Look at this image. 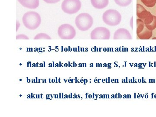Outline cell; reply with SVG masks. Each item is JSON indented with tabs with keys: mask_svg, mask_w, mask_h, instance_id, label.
Segmentation results:
<instances>
[{
	"mask_svg": "<svg viewBox=\"0 0 156 117\" xmlns=\"http://www.w3.org/2000/svg\"><path fill=\"white\" fill-rule=\"evenodd\" d=\"M93 23V18L88 13H81L76 18V26L78 29L82 31L89 30L92 27Z\"/></svg>",
	"mask_w": 156,
	"mask_h": 117,
	"instance_id": "3957f363",
	"label": "cell"
},
{
	"mask_svg": "<svg viewBox=\"0 0 156 117\" xmlns=\"http://www.w3.org/2000/svg\"><path fill=\"white\" fill-rule=\"evenodd\" d=\"M28 78H27V83H28Z\"/></svg>",
	"mask_w": 156,
	"mask_h": 117,
	"instance_id": "603a6c76",
	"label": "cell"
},
{
	"mask_svg": "<svg viewBox=\"0 0 156 117\" xmlns=\"http://www.w3.org/2000/svg\"><path fill=\"white\" fill-rule=\"evenodd\" d=\"M17 40H29L28 37L24 34H19L16 36Z\"/></svg>",
	"mask_w": 156,
	"mask_h": 117,
	"instance_id": "e0dca14e",
	"label": "cell"
},
{
	"mask_svg": "<svg viewBox=\"0 0 156 117\" xmlns=\"http://www.w3.org/2000/svg\"><path fill=\"white\" fill-rule=\"evenodd\" d=\"M149 11H147L145 8L140 4L136 5V16L140 19H145Z\"/></svg>",
	"mask_w": 156,
	"mask_h": 117,
	"instance_id": "8fae6325",
	"label": "cell"
},
{
	"mask_svg": "<svg viewBox=\"0 0 156 117\" xmlns=\"http://www.w3.org/2000/svg\"><path fill=\"white\" fill-rule=\"evenodd\" d=\"M19 3L23 7L30 9H36L40 5L39 0H26Z\"/></svg>",
	"mask_w": 156,
	"mask_h": 117,
	"instance_id": "9c48e42d",
	"label": "cell"
},
{
	"mask_svg": "<svg viewBox=\"0 0 156 117\" xmlns=\"http://www.w3.org/2000/svg\"><path fill=\"white\" fill-rule=\"evenodd\" d=\"M45 2L50 4H56L58 3L60 0H43Z\"/></svg>",
	"mask_w": 156,
	"mask_h": 117,
	"instance_id": "ac0fdd59",
	"label": "cell"
},
{
	"mask_svg": "<svg viewBox=\"0 0 156 117\" xmlns=\"http://www.w3.org/2000/svg\"><path fill=\"white\" fill-rule=\"evenodd\" d=\"M17 1H18V2H22V1H26V0H17Z\"/></svg>",
	"mask_w": 156,
	"mask_h": 117,
	"instance_id": "ffe728a7",
	"label": "cell"
},
{
	"mask_svg": "<svg viewBox=\"0 0 156 117\" xmlns=\"http://www.w3.org/2000/svg\"><path fill=\"white\" fill-rule=\"evenodd\" d=\"M144 5L148 8H152L155 5L156 0H140Z\"/></svg>",
	"mask_w": 156,
	"mask_h": 117,
	"instance_id": "9a60e30c",
	"label": "cell"
},
{
	"mask_svg": "<svg viewBox=\"0 0 156 117\" xmlns=\"http://www.w3.org/2000/svg\"><path fill=\"white\" fill-rule=\"evenodd\" d=\"M58 34L62 40H72L76 36V30L70 24H62L58 29Z\"/></svg>",
	"mask_w": 156,
	"mask_h": 117,
	"instance_id": "5b68a950",
	"label": "cell"
},
{
	"mask_svg": "<svg viewBox=\"0 0 156 117\" xmlns=\"http://www.w3.org/2000/svg\"><path fill=\"white\" fill-rule=\"evenodd\" d=\"M60 94H61V93H59V95H60V96H59V98H61V96H60Z\"/></svg>",
	"mask_w": 156,
	"mask_h": 117,
	"instance_id": "cb8c5ba5",
	"label": "cell"
},
{
	"mask_svg": "<svg viewBox=\"0 0 156 117\" xmlns=\"http://www.w3.org/2000/svg\"><path fill=\"white\" fill-rule=\"evenodd\" d=\"M62 98H63V93H62Z\"/></svg>",
	"mask_w": 156,
	"mask_h": 117,
	"instance_id": "7402d4cb",
	"label": "cell"
},
{
	"mask_svg": "<svg viewBox=\"0 0 156 117\" xmlns=\"http://www.w3.org/2000/svg\"><path fill=\"white\" fill-rule=\"evenodd\" d=\"M22 21L27 28L34 30L40 26L41 23V18L40 14L37 12L29 11L23 16Z\"/></svg>",
	"mask_w": 156,
	"mask_h": 117,
	"instance_id": "6da1fadb",
	"label": "cell"
},
{
	"mask_svg": "<svg viewBox=\"0 0 156 117\" xmlns=\"http://www.w3.org/2000/svg\"><path fill=\"white\" fill-rule=\"evenodd\" d=\"M144 22L141 19L136 20V34L141 33L144 29Z\"/></svg>",
	"mask_w": 156,
	"mask_h": 117,
	"instance_id": "4fadbf2b",
	"label": "cell"
},
{
	"mask_svg": "<svg viewBox=\"0 0 156 117\" xmlns=\"http://www.w3.org/2000/svg\"><path fill=\"white\" fill-rule=\"evenodd\" d=\"M90 36L92 40H109L111 33L108 29L105 27H98L92 31Z\"/></svg>",
	"mask_w": 156,
	"mask_h": 117,
	"instance_id": "8992f818",
	"label": "cell"
},
{
	"mask_svg": "<svg viewBox=\"0 0 156 117\" xmlns=\"http://www.w3.org/2000/svg\"><path fill=\"white\" fill-rule=\"evenodd\" d=\"M82 4L80 0H64L62 3V11L66 14H73L80 10Z\"/></svg>",
	"mask_w": 156,
	"mask_h": 117,
	"instance_id": "277c9868",
	"label": "cell"
},
{
	"mask_svg": "<svg viewBox=\"0 0 156 117\" xmlns=\"http://www.w3.org/2000/svg\"><path fill=\"white\" fill-rule=\"evenodd\" d=\"M20 26V24L19 21H17V25H16V28H17V29H16V31H17L18 30V28H19Z\"/></svg>",
	"mask_w": 156,
	"mask_h": 117,
	"instance_id": "d6986e66",
	"label": "cell"
},
{
	"mask_svg": "<svg viewBox=\"0 0 156 117\" xmlns=\"http://www.w3.org/2000/svg\"><path fill=\"white\" fill-rule=\"evenodd\" d=\"M144 24L147 28L153 30L156 28V16L149 12L146 17L144 19Z\"/></svg>",
	"mask_w": 156,
	"mask_h": 117,
	"instance_id": "ba28073f",
	"label": "cell"
},
{
	"mask_svg": "<svg viewBox=\"0 0 156 117\" xmlns=\"http://www.w3.org/2000/svg\"><path fill=\"white\" fill-rule=\"evenodd\" d=\"M156 39V38H153V39Z\"/></svg>",
	"mask_w": 156,
	"mask_h": 117,
	"instance_id": "484cf974",
	"label": "cell"
},
{
	"mask_svg": "<svg viewBox=\"0 0 156 117\" xmlns=\"http://www.w3.org/2000/svg\"><path fill=\"white\" fill-rule=\"evenodd\" d=\"M122 15L115 9H109L102 15L103 22L110 26H116L119 24L122 21Z\"/></svg>",
	"mask_w": 156,
	"mask_h": 117,
	"instance_id": "7a4b0ae2",
	"label": "cell"
},
{
	"mask_svg": "<svg viewBox=\"0 0 156 117\" xmlns=\"http://www.w3.org/2000/svg\"><path fill=\"white\" fill-rule=\"evenodd\" d=\"M152 30H150L144 27L143 30L140 34H137V37L141 40H148L152 36Z\"/></svg>",
	"mask_w": 156,
	"mask_h": 117,
	"instance_id": "7c38bea8",
	"label": "cell"
},
{
	"mask_svg": "<svg viewBox=\"0 0 156 117\" xmlns=\"http://www.w3.org/2000/svg\"><path fill=\"white\" fill-rule=\"evenodd\" d=\"M115 3L122 7L128 6L132 2V0H114Z\"/></svg>",
	"mask_w": 156,
	"mask_h": 117,
	"instance_id": "5bb4252c",
	"label": "cell"
},
{
	"mask_svg": "<svg viewBox=\"0 0 156 117\" xmlns=\"http://www.w3.org/2000/svg\"><path fill=\"white\" fill-rule=\"evenodd\" d=\"M34 40H51V38L47 34L40 33L34 37Z\"/></svg>",
	"mask_w": 156,
	"mask_h": 117,
	"instance_id": "2e32d148",
	"label": "cell"
},
{
	"mask_svg": "<svg viewBox=\"0 0 156 117\" xmlns=\"http://www.w3.org/2000/svg\"><path fill=\"white\" fill-rule=\"evenodd\" d=\"M52 83H54V82H55V80H54V79H53V80H52Z\"/></svg>",
	"mask_w": 156,
	"mask_h": 117,
	"instance_id": "44dd1931",
	"label": "cell"
},
{
	"mask_svg": "<svg viewBox=\"0 0 156 117\" xmlns=\"http://www.w3.org/2000/svg\"><path fill=\"white\" fill-rule=\"evenodd\" d=\"M49 82H50V83H51V82H50V79L49 80Z\"/></svg>",
	"mask_w": 156,
	"mask_h": 117,
	"instance_id": "d4e9b609",
	"label": "cell"
},
{
	"mask_svg": "<svg viewBox=\"0 0 156 117\" xmlns=\"http://www.w3.org/2000/svg\"><path fill=\"white\" fill-rule=\"evenodd\" d=\"M91 4L95 9H102L106 8L109 4V0H91Z\"/></svg>",
	"mask_w": 156,
	"mask_h": 117,
	"instance_id": "30bf717a",
	"label": "cell"
},
{
	"mask_svg": "<svg viewBox=\"0 0 156 117\" xmlns=\"http://www.w3.org/2000/svg\"><path fill=\"white\" fill-rule=\"evenodd\" d=\"M114 40H132V37L128 30L120 28L117 30L114 34Z\"/></svg>",
	"mask_w": 156,
	"mask_h": 117,
	"instance_id": "52a82bcc",
	"label": "cell"
}]
</instances>
